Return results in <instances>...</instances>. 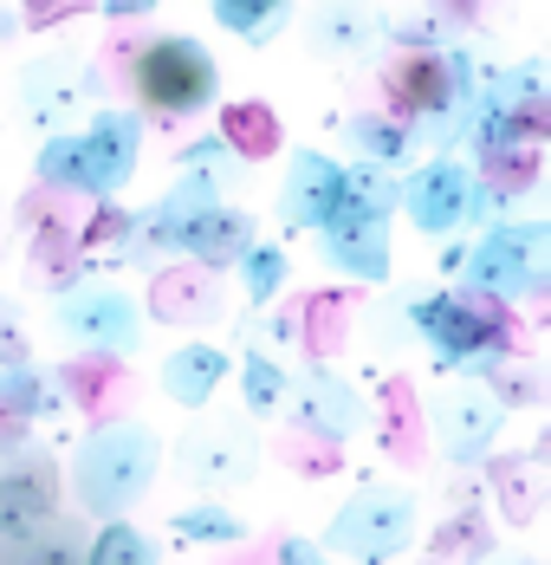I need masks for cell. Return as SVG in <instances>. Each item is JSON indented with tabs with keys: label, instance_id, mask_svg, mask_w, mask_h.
<instances>
[{
	"label": "cell",
	"instance_id": "cell-5",
	"mask_svg": "<svg viewBox=\"0 0 551 565\" xmlns=\"http://www.w3.org/2000/svg\"><path fill=\"white\" fill-rule=\"evenodd\" d=\"M415 526H422V494L415 488H402V481H364L325 520L318 553L331 565H389L415 546Z\"/></svg>",
	"mask_w": 551,
	"mask_h": 565
},
{
	"label": "cell",
	"instance_id": "cell-27",
	"mask_svg": "<svg viewBox=\"0 0 551 565\" xmlns=\"http://www.w3.org/2000/svg\"><path fill=\"white\" fill-rule=\"evenodd\" d=\"M215 26H227L240 46H273L292 26V0H208Z\"/></svg>",
	"mask_w": 551,
	"mask_h": 565
},
{
	"label": "cell",
	"instance_id": "cell-32",
	"mask_svg": "<svg viewBox=\"0 0 551 565\" xmlns=\"http://www.w3.org/2000/svg\"><path fill=\"white\" fill-rule=\"evenodd\" d=\"M396 189L402 175L396 170H377V163H344V202L377 215V222H396Z\"/></svg>",
	"mask_w": 551,
	"mask_h": 565
},
{
	"label": "cell",
	"instance_id": "cell-4",
	"mask_svg": "<svg viewBox=\"0 0 551 565\" xmlns=\"http://www.w3.org/2000/svg\"><path fill=\"white\" fill-rule=\"evenodd\" d=\"M454 286L461 292H480V299H499V306L545 299L551 292V222H539V215L487 222L467 241Z\"/></svg>",
	"mask_w": 551,
	"mask_h": 565
},
{
	"label": "cell",
	"instance_id": "cell-8",
	"mask_svg": "<svg viewBox=\"0 0 551 565\" xmlns=\"http://www.w3.org/2000/svg\"><path fill=\"white\" fill-rule=\"evenodd\" d=\"M175 475L195 488V494H234V488H247L253 475H260V461H267V443L253 436V423H240V416H202L195 429H182L175 436Z\"/></svg>",
	"mask_w": 551,
	"mask_h": 565
},
{
	"label": "cell",
	"instance_id": "cell-37",
	"mask_svg": "<svg viewBox=\"0 0 551 565\" xmlns=\"http://www.w3.org/2000/svg\"><path fill=\"white\" fill-rule=\"evenodd\" d=\"M20 33H26V26H20V7H7V0H0V46H13Z\"/></svg>",
	"mask_w": 551,
	"mask_h": 565
},
{
	"label": "cell",
	"instance_id": "cell-39",
	"mask_svg": "<svg viewBox=\"0 0 551 565\" xmlns=\"http://www.w3.org/2000/svg\"><path fill=\"white\" fill-rule=\"evenodd\" d=\"M512 565H539V559H532V553H512Z\"/></svg>",
	"mask_w": 551,
	"mask_h": 565
},
{
	"label": "cell",
	"instance_id": "cell-7",
	"mask_svg": "<svg viewBox=\"0 0 551 565\" xmlns=\"http://www.w3.org/2000/svg\"><path fill=\"white\" fill-rule=\"evenodd\" d=\"M110 98V78L78 53H40L13 72V117L26 130H78V117Z\"/></svg>",
	"mask_w": 551,
	"mask_h": 565
},
{
	"label": "cell",
	"instance_id": "cell-2",
	"mask_svg": "<svg viewBox=\"0 0 551 565\" xmlns=\"http://www.w3.org/2000/svg\"><path fill=\"white\" fill-rule=\"evenodd\" d=\"M512 339H519L512 306L461 286H409V344L435 358L441 377H467L480 358L512 351Z\"/></svg>",
	"mask_w": 551,
	"mask_h": 565
},
{
	"label": "cell",
	"instance_id": "cell-9",
	"mask_svg": "<svg viewBox=\"0 0 551 565\" xmlns=\"http://www.w3.org/2000/svg\"><path fill=\"white\" fill-rule=\"evenodd\" d=\"M506 416H512V409H499L474 377H447V384L429 396V436H435L441 461H447L454 475H474V468L494 461L499 443H506Z\"/></svg>",
	"mask_w": 551,
	"mask_h": 565
},
{
	"label": "cell",
	"instance_id": "cell-3",
	"mask_svg": "<svg viewBox=\"0 0 551 565\" xmlns=\"http://www.w3.org/2000/svg\"><path fill=\"white\" fill-rule=\"evenodd\" d=\"M130 111L156 124H195L202 111L220 105V58L195 33H156L123 58Z\"/></svg>",
	"mask_w": 551,
	"mask_h": 565
},
{
	"label": "cell",
	"instance_id": "cell-23",
	"mask_svg": "<svg viewBox=\"0 0 551 565\" xmlns=\"http://www.w3.org/2000/svg\"><path fill=\"white\" fill-rule=\"evenodd\" d=\"M175 175H195V182H208L220 202H234L240 189H247V175L253 163H240L227 143H220L215 130H202V137H188V143H175Z\"/></svg>",
	"mask_w": 551,
	"mask_h": 565
},
{
	"label": "cell",
	"instance_id": "cell-35",
	"mask_svg": "<svg viewBox=\"0 0 551 565\" xmlns=\"http://www.w3.org/2000/svg\"><path fill=\"white\" fill-rule=\"evenodd\" d=\"M273 559H279V565H331L325 553H318V540H299V533H285V540H279Z\"/></svg>",
	"mask_w": 551,
	"mask_h": 565
},
{
	"label": "cell",
	"instance_id": "cell-31",
	"mask_svg": "<svg viewBox=\"0 0 551 565\" xmlns=\"http://www.w3.org/2000/svg\"><path fill=\"white\" fill-rule=\"evenodd\" d=\"M240 403H247V416H279L285 409V364L267 344L240 351Z\"/></svg>",
	"mask_w": 551,
	"mask_h": 565
},
{
	"label": "cell",
	"instance_id": "cell-6",
	"mask_svg": "<svg viewBox=\"0 0 551 565\" xmlns=\"http://www.w3.org/2000/svg\"><path fill=\"white\" fill-rule=\"evenodd\" d=\"M53 332L78 358L123 364V358H137L150 344V312H143L137 292H123V286H110L91 274V280H72L65 292H53Z\"/></svg>",
	"mask_w": 551,
	"mask_h": 565
},
{
	"label": "cell",
	"instance_id": "cell-16",
	"mask_svg": "<svg viewBox=\"0 0 551 565\" xmlns=\"http://www.w3.org/2000/svg\"><path fill=\"white\" fill-rule=\"evenodd\" d=\"M253 241H260V222H253L240 202H215V209H202V215H188V222L175 227V260L208 267V274H227Z\"/></svg>",
	"mask_w": 551,
	"mask_h": 565
},
{
	"label": "cell",
	"instance_id": "cell-30",
	"mask_svg": "<svg viewBox=\"0 0 551 565\" xmlns=\"http://www.w3.org/2000/svg\"><path fill=\"white\" fill-rule=\"evenodd\" d=\"M215 137L240 157V163H260V157H273V150H279V117L267 111V105H253V98H247V105H227V111H220Z\"/></svg>",
	"mask_w": 551,
	"mask_h": 565
},
{
	"label": "cell",
	"instance_id": "cell-36",
	"mask_svg": "<svg viewBox=\"0 0 551 565\" xmlns=\"http://www.w3.org/2000/svg\"><path fill=\"white\" fill-rule=\"evenodd\" d=\"M156 7H163V0H98V13H105V20H150Z\"/></svg>",
	"mask_w": 551,
	"mask_h": 565
},
{
	"label": "cell",
	"instance_id": "cell-1",
	"mask_svg": "<svg viewBox=\"0 0 551 565\" xmlns=\"http://www.w3.org/2000/svg\"><path fill=\"white\" fill-rule=\"evenodd\" d=\"M163 436L143 416H105L78 436L65 461V494L85 520H130L163 475Z\"/></svg>",
	"mask_w": 551,
	"mask_h": 565
},
{
	"label": "cell",
	"instance_id": "cell-26",
	"mask_svg": "<svg viewBox=\"0 0 551 565\" xmlns=\"http://www.w3.org/2000/svg\"><path fill=\"white\" fill-rule=\"evenodd\" d=\"M169 533L182 546H247V520L227 508V501H208V494L169 513Z\"/></svg>",
	"mask_w": 551,
	"mask_h": 565
},
{
	"label": "cell",
	"instance_id": "cell-10",
	"mask_svg": "<svg viewBox=\"0 0 551 565\" xmlns=\"http://www.w3.org/2000/svg\"><path fill=\"white\" fill-rule=\"evenodd\" d=\"M279 416H292V429H299L305 443L344 449V443L370 423V403H364V391H357L337 364L312 358V364L285 371V409H279Z\"/></svg>",
	"mask_w": 551,
	"mask_h": 565
},
{
	"label": "cell",
	"instance_id": "cell-38",
	"mask_svg": "<svg viewBox=\"0 0 551 565\" xmlns=\"http://www.w3.org/2000/svg\"><path fill=\"white\" fill-rule=\"evenodd\" d=\"M467 565H512V553H480V559H467Z\"/></svg>",
	"mask_w": 551,
	"mask_h": 565
},
{
	"label": "cell",
	"instance_id": "cell-13",
	"mask_svg": "<svg viewBox=\"0 0 551 565\" xmlns=\"http://www.w3.org/2000/svg\"><path fill=\"white\" fill-rule=\"evenodd\" d=\"M337 209H344V163L312 150V143H299L285 157V175H279V195H273L279 227L285 234H318Z\"/></svg>",
	"mask_w": 551,
	"mask_h": 565
},
{
	"label": "cell",
	"instance_id": "cell-17",
	"mask_svg": "<svg viewBox=\"0 0 551 565\" xmlns=\"http://www.w3.org/2000/svg\"><path fill=\"white\" fill-rule=\"evenodd\" d=\"M53 513H58L53 455L40 449L33 461L0 468V546H7V540H26V533H33V526H46Z\"/></svg>",
	"mask_w": 551,
	"mask_h": 565
},
{
	"label": "cell",
	"instance_id": "cell-24",
	"mask_svg": "<svg viewBox=\"0 0 551 565\" xmlns=\"http://www.w3.org/2000/svg\"><path fill=\"white\" fill-rule=\"evenodd\" d=\"M480 391L494 396L499 409H539L545 403V371L532 364V358H519V351H499V358H480L474 371H467Z\"/></svg>",
	"mask_w": 551,
	"mask_h": 565
},
{
	"label": "cell",
	"instance_id": "cell-33",
	"mask_svg": "<svg viewBox=\"0 0 551 565\" xmlns=\"http://www.w3.org/2000/svg\"><path fill=\"white\" fill-rule=\"evenodd\" d=\"M364 339L377 351H402L409 344V286H389L383 299L364 312Z\"/></svg>",
	"mask_w": 551,
	"mask_h": 565
},
{
	"label": "cell",
	"instance_id": "cell-18",
	"mask_svg": "<svg viewBox=\"0 0 551 565\" xmlns=\"http://www.w3.org/2000/svg\"><path fill=\"white\" fill-rule=\"evenodd\" d=\"M220 306H227L220 274L188 267V260H163L156 280H150V306L143 312L163 319V326H208V319H220Z\"/></svg>",
	"mask_w": 551,
	"mask_h": 565
},
{
	"label": "cell",
	"instance_id": "cell-25",
	"mask_svg": "<svg viewBox=\"0 0 551 565\" xmlns=\"http://www.w3.org/2000/svg\"><path fill=\"white\" fill-rule=\"evenodd\" d=\"M234 274H240V299H247V312H273L279 299H285V286H292V254L260 234V241L234 260Z\"/></svg>",
	"mask_w": 551,
	"mask_h": 565
},
{
	"label": "cell",
	"instance_id": "cell-20",
	"mask_svg": "<svg viewBox=\"0 0 551 565\" xmlns=\"http://www.w3.org/2000/svg\"><path fill=\"white\" fill-rule=\"evenodd\" d=\"M227 371H234V358H227L220 344L182 339L163 364H156V391H163L169 403H182V409H208L215 391L227 384Z\"/></svg>",
	"mask_w": 551,
	"mask_h": 565
},
{
	"label": "cell",
	"instance_id": "cell-14",
	"mask_svg": "<svg viewBox=\"0 0 551 565\" xmlns=\"http://www.w3.org/2000/svg\"><path fill=\"white\" fill-rule=\"evenodd\" d=\"M305 46L331 65H377L389 53V13L370 0H318L305 13Z\"/></svg>",
	"mask_w": 551,
	"mask_h": 565
},
{
	"label": "cell",
	"instance_id": "cell-29",
	"mask_svg": "<svg viewBox=\"0 0 551 565\" xmlns=\"http://www.w3.org/2000/svg\"><path fill=\"white\" fill-rule=\"evenodd\" d=\"M33 182L46 189V195H78L85 202V157H78V130H53V137H40V150H33Z\"/></svg>",
	"mask_w": 551,
	"mask_h": 565
},
{
	"label": "cell",
	"instance_id": "cell-21",
	"mask_svg": "<svg viewBox=\"0 0 551 565\" xmlns=\"http://www.w3.org/2000/svg\"><path fill=\"white\" fill-rule=\"evenodd\" d=\"M344 150H350V163H377V170H396V175L422 157L415 130L389 111H350L344 117Z\"/></svg>",
	"mask_w": 551,
	"mask_h": 565
},
{
	"label": "cell",
	"instance_id": "cell-12",
	"mask_svg": "<svg viewBox=\"0 0 551 565\" xmlns=\"http://www.w3.org/2000/svg\"><path fill=\"white\" fill-rule=\"evenodd\" d=\"M143 130L150 117L130 105H98L78 130V157H85V202H117L130 189V175L143 163Z\"/></svg>",
	"mask_w": 551,
	"mask_h": 565
},
{
	"label": "cell",
	"instance_id": "cell-28",
	"mask_svg": "<svg viewBox=\"0 0 551 565\" xmlns=\"http://www.w3.org/2000/svg\"><path fill=\"white\" fill-rule=\"evenodd\" d=\"M78 565H163V546L137 520H98V533L85 540Z\"/></svg>",
	"mask_w": 551,
	"mask_h": 565
},
{
	"label": "cell",
	"instance_id": "cell-22",
	"mask_svg": "<svg viewBox=\"0 0 551 565\" xmlns=\"http://www.w3.org/2000/svg\"><path fill=\"white\" fill-rule=\"evenodd\" d=\"M65 409V396H58L53 371L46 364H0V429H33V423H46Z\"/></svg>",
	"mask_w": 551,
	"mask_h": 565
},
{
	"label": "cell",
	"instance_id": "cell-19",
	"mask_svg": "<svg viewBox=\"0 0 551 565\" xmlns=\"http://www.w3.org/2000/svg\"><path fill=\"white\" fill-rule=\"evenodd\" d=\"M480 105L506 111L512 124H526V130L545 143V124H551V65H545V58H512V65L480 72Z\"/></svg>",
	"mask_w": 551,
	"mask_h": 565
},
{
	"label": "cell",
	"instance_id": "cell-15",
	"mask_svg": "<svg viewBox=\"0 0 551 565\" xmlns=\"http://www.w3.org/2000/svg\"><path fill=\"white\" fill-rule=\"evenodd\" d=\"M312 241H318V260H325L331 274H344L350 286H389V274H396V260H389V222L350 209V202Z\"/></svg>",
	"mask_w": 551,
	"mask_h": 565
},
{
	"label": "cell",
	"instance_id": "cell-11",
	"mask_svg": "<svg viewBox=\"0 0 551 565\" xmlns=\"http://www.w3.org/2000/svg\"><path fill=\"white\" fill-rule=\"evenodd\" d=\"M396 215H409L415 234L429 241H454L474 227V163L467 157H422L402 170V189H396Z\"/></svg>",
	"mask_w": 551,
	"mask_h": 565
},
{
	"label": "cell",
	"instance_id": "cell-34",
	"mask_svg": "<svg viewBox=\"0 0 551 565\" xmlns=\"http://www.w3.org/2000/svg\"><path fill=\"white\" fill-rule=\"evenodd\" d=\"M26 358H33V339L20 326V306L0 292V364H26Z\"/></svg>",
	"mask_w": 551,
	"mask_h": 565
}]
</instances>
